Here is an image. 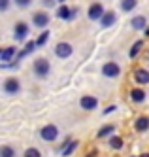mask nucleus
Here are the masks:
<instances>
[{"label":"nucleus","mask_w":149,"mask_h":157,"mask_svg":"<svg viewBox=\"0 0 149 157\" xmlns=\"http://www.w3.org/2000/svg\"><path fill=\"white\" fill-rule=\"evenodd\" d=\"M34 74L38 78H45L49 74V63L45 59H36L34 61Z\"/></svg>","instance_id":"f257e3e1"},{"label":"nucleus","mask_w":149,"mask_h":157,"mask_svg":"<svg viewBox=\"0 0 149 157\" xmlns=\"http://www.w3.org/2000/svg\"><path fill=\"white\" fill-rule=\"evenodd\" d=\"M55 53H57V57H61V59H68L72 55V46L66 44V42H59L57 48H55Z\"/></svg>","instance_id":"f03ea898"},{"label":"nucleus","mask_w":149,"mask_h":157,"mask_svg":"<svg viewBox=\"0 0 149 157\" xmlns=\"http://www.w3.org/2000/svg\"><path fill=\"white\" fill-rule=\"evenodd\" d=\"M40 136H42L43 140L51 142V140H55L57 136H59V129H57L55 125H45V127L42 129V132H40Z\"/></svg>","instance_id":"7ed1b4c3"},{"label":"nucleus","mask_w":149,"mask_h":157,"mask_svg":"<svg viewBox=\"0 0 149 157\" xmlns=\"http://www.w3.org/2000/svg\"><path fill=\"white\" fill-rule=\"evenodd\" d=\"M104 8H102V4H93V6H91L89 8V19L91 21H96V19H102V17H104Z\"/></svg>","instance_id":"20e7f679"},{"label":"nucleus","mask_w":149,"mask_h":157,"mask_svg":"<svg viewBox=\"0 0 149 157\" xmlns=\"http://www.w3.org/2000/svg\"><path fill=\"white\" fill-rule=\"evenodd\" d=\"M102 72H104V76H108V78H117L121 68H119L117 63H106L104 68H102Z\"/></svg>","instance_id":"39448f33"},{"label":"nucleus","mask_w":149,"mask_h":157,"mask_svg":"<svg viewBox=\"0 0 149 157\" xmlns=\"http://www.w3.org/2000/svg\"><path fill=\"white\" fill-rule=\"evenodd\" d=\"M32 23H34V27L43 29V27H47V23H49V17H47V13H45V12H38V13H34V17H32Z\"/></svg>","instance_id":"423d86ee"},{"label":"nucleus","mask_w":149,"mask_h":157,"mask_svg":"<svg viewBox=\"0 0 149 157\" xmlns=\"http://www.w3.org/2000/svg\"><path fill=\"white\" fill-rule=\"evenodd\" d=\"M76 15H77V8L70 10V8H66V6H61L59 10H57V17H59V19H74Z\"/></svg>","instance_id":"0eeeda50"},{"label":"nucleus","mask_w":149,"mask_h":157,"mask_svg":"<svg viewBox=\"0 0 149 157\" xmlns=\"http://www.w3.org/2000/svg\"><path fill=\"white\" fill-rule=\"evenodd\" d=\"M27 34H28V25L23 23V21H21V23H17L15 25V40L17 42H23V40L27 38Z\"/></svg>","instance_id":"6e6552de"},{"label":"nucleus","mask_w":149,"mask_h":157,"mask_svg":"<svg viewBox=\"0 0 149 157\" xmlns=\"http://www.w3.org/2000/svg\"><path fill=\"white\" fill-rule=\"evenodd\" d=\"M96 104H98L96 97H83L81 100H79V106H81L83 110H95Z\"/></svg>","instance_id":"1a4fd4ad"},{"label":"nucleus","mask_w":149,"mask_h":157,"mask_svg":"<svg viewBox=\"0 0 149 157\" xmlns=\"http://www.w3.org/2000/svg\"><path fill=\"white\" fill-rule=\"evenodd\" d=\"M4 91L6 93H17L19 91V80H15V78H8V80L4 82Z\"/></svg>","instance_id":"9d476101"},{"label":"nucleus","mask_w":149,"mask_h":157,"mask_svg":"<svg viewBox=\"0 0 149 157\" xmlns=\"http://www.w3.org/2000/svg\"><path fill=\"white\" fill-rule=\"evenodd\" d=\"M15 55H19V53H17V49H15L13 46H9V48H4L2 51H0V59H2L4 63H8V61L13 59Z\"/></svg>","instance_id":"9b49d317"},{"label":"nucleus","mask_w":149,"mask_h":157,"mask_svg":"<svg viewBox=\"0 0 149 157\" xmlns=\"http://www.w3.org/2000/svg\"><path fill=\"white\" fill-rule=\"evenodd\" d=\"M134 80L138 82V83H149V72L143 70V68L134 70Z\"/></svg>","instance_id":"f8f14e48"},{"label":"nucleus","mask_w":149,"mask_h":157,"mask_svg":"<svg viewBox=\"0 0 149 157\" xmlns=\"http://www.w3.org/2000/svg\"><path fill=\"white\" fill-rule=\"evenodd\" d=\"M134 127H136V131H140V132L147 131L149 129V117H145V116L138 117V119H136V123H134Z\"/></svg>","instance_id":"ddd939ff"},{"label":"nucleus","mask_w":149,"mask_h":157,"mask_svg":"<svg viewBox=\"0 0 149 157\" xmlns=\"http://www.w3.org/2000/svg\"><path fill=\"white\" fill-rule=\"evenodd\" d=\"M115 13H113V12H106L104 13V17H102L100 21H102V27H111L113 23H115Z\"/></svg>","instance_id":"4468645a"},{"label":"nucleus","mask_w":149,"mask_h":157,"mask_svg":"<svg viewBox=\"0 0 149 157\" xmlns=\"http://www.w3.org/2000/svg\"><path fill=\"white\" fill-rule=\"evenodd\" d=\"M34 48H36V42H28L27 46H25V49H23V51L17 55V59H25L27 55H30V53L34 51Z\"/></svg>","instance_id":"2eb2a0df"},{"label":"nucleus","mask_w":149,"mask_h":157,"mask_svg":"<svg viewBox=\"0 0 149 157\" xmlns=\"http://www.w3.org/2000/svg\"><path fill=\"white\" fill-rule=\"evenodd\" d=\"M130 98L134 100V102H143V100H145V93L142 91V89H132Z\"/></svg>","instance_id":"dca6fc26"},{"label":"nucleus","mask_w":149,"mask_h":157,"mask_svg":"<svg viewBox=\"0 0 149 157\" xmlns=\"http://www.w3.org/2000/svg\"><path fill=\"white\" fill-rule=\"evenodd\" d=\"M142 46H143V42H142V40H136V44H134V46L130 48V51H129V57H130V59H136V55L140 53Z\"/></svg>","instance_id":"f3484780"},{"label":"nucleus","mask_w":149,"mask_h":157,"mask_svg":"<svg viewBox=\"0 0 149 157\" xmlns=\"http://www.w3.org/2000/svg\"><path fill=\"white\" fill-rule=\"evenodd\" d=\"M136 2H138V0H121V10L123 12H132L136 8Z\"/></svg>","instance_id":"a211bd4d"},{"label":"nucleus","mask_w":149,"mask_h":157,"mask_svg":"<svg viewBox=\"0 0 149 157\" xmlns=\"http://www.w3.org/2000/svg\"><path fill=\"white\" fill-rule=\"evenodd\" d=\"M110 148L121 150V148H123V138H121V136H111V138H110Z\"/></svg>","instance_id":"6ab92c4d"},{"label":"nucleus","mask_w":149,"mask_h":157,"mask_svg":"<svg viewBox=\"0 0 149 157\" xmlns=\"http://www.w3.org/2000/svg\"><path fill=\"white\" fill-rule=\"evenodd\" d=\"M132 27H134V29H138V30L143 29V27H145V17H142V15L134 17V19H132Z\"/></svg>","instance_id":"aec40b11"},{"label":"nucleus","mask_w":149,"mask_h":157,"mask_svg":"<svg viewBox=\"0 0 149 157\" xmlns=\"http://www.w3.org/2000/svg\"><path fill=\"white\" fill-rule=\"evenodd\" d=\"M0 157H15V150L9 146H4V148H0Z\"/></svg>","instance_id":"412c9836"},{"label":"nucleus","mask_w":149,"mask_h":157,"mask_svg":"<svg viewBox=\"0 0 149 157\" xmlns=\"http://www.w3.org/2000/svg\"><path fill=\"white\" fill-rule=\"evenodd\" d=\"M113 129H115V127H113V125H106V127H102L100 131H98V138H104L106 136V134H110Z\"/></svg>","instance_id":"4be33fe9"},{"label":"nucleus","mask_w":149,"mask_h":157,"mask_svg":"<svg viewBox=\"0 0 149 157\" xmlns=\"http://www.w3.org/2000/svg\"><path fill=\"white\" fill-rule=\"evenodd\" d=\"M76 148H77V140H76V142H70V144H68V146H66V150H62V155H70V153H72Z\"/></svg>","instance_id":"5701e85b"},{"label":"nucleus","mask_w":149,"mask_h":157,"mask_svg":"<svg viewBox=\"0 0 149 157\" xmlns=\"http://www.w3.org/2000/svg\"><path fill=\"white\" fill-rule=\"evenodd\" d=\"M47 38H49V32H47V30H45V32H42V34H40V38L36 40V46H43V44L47 42Z\"/></svg>","instance_id":"b1692460"},{"label":"nucleus","mask_w":149,"mask_h":157,"mask_svg":"<svg viewBox=\"0 0 149 157\" xmlns=\"http://www.w3.org/2000/svg\"><path fill=\"white\" fill-rule=\"evenodd\" d=\"M25 157H42V155H40V151H38L36 148H28V150L25 151Z\"/></svg>","instance_id":"393cba45"},{"label":"nucleus","mask_w":149,"mask_h":157,"mask_svg":"<svg viewBox=\"0 0 149 157\" xmlns=\"http://www.w3.org/2000/svg\"><path fill=\"white\" fill-rule=\"evenodd\" d=\"M15 4H17V6H21V8H25V6H28V4H30V0H15Z\"/></svg>","instance_id":"a878e982"},{"label":"nucleus","mask_w":149,"mask_h":157,"mask_svg":"<svg viewBox=\"0 0 149 157\" xmlns=\"http://www.w3.org/2000/svg\"><path fill=\"white\" fill-rule=\"evenodd\" d=\"M0 10H2V12L8 10V0H0Z\"/></svg>","instance_id":"bb28decb"},{"label":"nucleus","mask_w":149,"mask_h":157,"mask_svg":"<svg viewBox=\"0 0 149 157\" xmlns=\"http://www.w3.org/2000/svg\"><path fill=\"white\" fill-rule=\"evenodd\" d=\"M113 110H115V106H110V108L104 110V114H110V112H113Z\"/></svg>","instance_id":"cd10ccee"},{"label":"nucleus","mask_w":149,"mask_h":157,"mask_svg":"<svg viewBox=\"0 0 149 157\" xmlns=\"http://www.w3.org/2000/svg\"><path fill=\"white\" fill-rule=\"evenodd\" d=\"M145 36H149V29H145Z\"/></svg>","instance_id":"c85d7f7f"},{"label":"nucleus","mask_w":149,"mask_h":157,"mask_svg":"<svg viewBox=\"0 0 149 157\" xmlns=\"http://www.w3.org/2000/svg\"><path fill=\"white\" fill-rule=\"evenodd\" d=\"M142 157H149V153H143V155H142Z\"/></svg>","instance_id":"c756f323"},{"label":"nucleus","mask_w":149,"mask_h":157,"mask_svg":"<svg viewBox=\"0 0 149 157\" xmlns=\"http://www.w3.org/2000/svg\"><path fill=\"white\" fill-rule=\"evenodd\" d=\"M59 2H64V0H59Z\"/></svg>","instance_id":"7c9ffc66"}]
</instances>
